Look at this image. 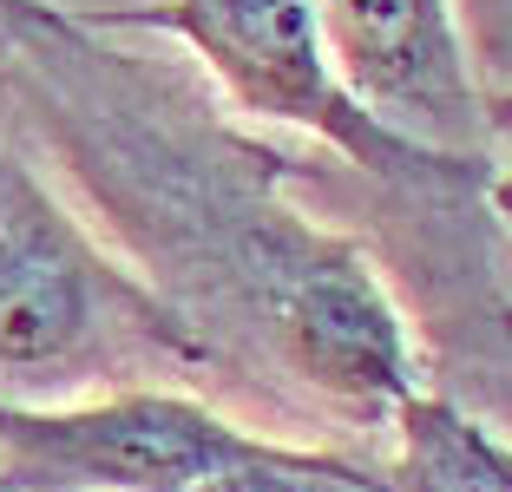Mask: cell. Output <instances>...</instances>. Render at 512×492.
I'll return each mask as SVG.
<instances>
[{"label": "cell", "instance_id": "obj_1", "mask_svg": "<svg viewBox=\"0 0 512 492\" xmlns=\"http://www.w3.org/2000/svg\"><path fill=\"white\" fill-rule=\"evenodd\" d=\"M7 86L99 217L217 374H270V394L388 433L421 388L388 283L355 243L283 204V158L211 119L178 79L99 46L73 14L0 0Z\"/></svg>", "mask_w": 512, "mask_h": 492}, {"label": "cell", "instance_id": "obj_2", "mask_svg": "<svg viewBox=\"0 0 512 492\" xmlns=\"http://www.w3.org/2000/svg\"><path fill=\"white\" fill-rule=\"evenodd\" d=\"M211 381H224L211 348L138 283L60 184L0 145V401L204 394Z\"/></svg>", "mask_w": 512, "mask_h": 492}, {"label": "cell", "instance_id": "obj_3", "mask_svg": "<svg viewBox=\"0 0 512 492\" xmlns=\"http://www.w3.org/2000/svg\"><path fill=\"white\" fill-rule=\"evenodd\" d=\"M79 20L99 33L132 27V33L184 40L243 119L322 138L355 171H368L375 184L414 197V204L473 210L480 184L493 178V158H440L427 145L381 132L342 92L309 0H151V7H106V14H79Z\"/></svg>", "mask_w": 512, "mask_h": 492}, {"label": "cell", "instance_id": "obj_4", "mask_svg": "<svg viewBox=\"0 0 512 492\" xmlns=\"http://www.w3.org/2000/svg\"><path fill=\"white\" fill-rule=\"evenodd\" d=\"M270 440L184 388L0 401V492H191Z\"/></svg>", "mask_w": 512, "mask_h": 492}, {"label": "cell", "instance_id": "obj_5", "mask_svg": "<svg viewBox=\"0 0 512 492\" xmlns=\"http://www.w3.org/2000/svg\"><path fill=\"white\" fill-rule=\"evenodd\" d=\"M342 92L381 132L440 158H493L499 99L480 86L453 0H309Z\"/></svg>", "mask_w": 512, "mask_h": 492}, {"label": "cell", "instance_id": "obj_6", "mask_svg": "<svg viewBox=\"0 0 512 492\" xmlns=\"http://www.w3.org/2000/svg\"><path fill=\"white\" fill-rule=\"evenodd\" d=\"M388 492H512V453L447 394L414 388L388 420Z\"/></svg>", "mask_w": 512, "mask_h": 492}, {"label": "cell", "instance_id": "obj_7", "mask_svg": "<svg viewBox=\"0 0 512 492\" xmlns=\"http://www.w3.org/2000/svg\"><path fill=\"white\" fill-rule=\"evenodd\" d=\"M191 492H388L381 466L348 460L335 447H309V440H270L263 453L237 460L230 473L204 479Z\"/></svg>", "mask_w": 512, "mask_h": 492}]
</instances>
